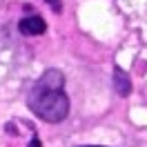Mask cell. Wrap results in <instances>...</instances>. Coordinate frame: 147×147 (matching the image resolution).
Returning a JSON list of instances; mask_svg holds the SVG:
<instances>
[{
  "label": "cell",
  "mask_w": 147,
  "mask_h": 147,
  "mask_svg": "<svg viewBox=\"0 0 147 147\" xmlns=\"http://www.w3.org/2000/svg\"><path fill=\"white\" fill-rule=\"evenodd\" d=\"M27 107L45 123H63L69 116V96L65 94V76L60 69H47L27 94Z\"/></svg>",
  "instance_id": "obj_1"
},
{
  "label": "cell",
  "mask_w": 147,
  "mask_h": 147,
  "mask_svg": "<svg viewBox=\"0 0 147 147\" xmlns=\"http://www.w3.org/2000/svg\"><path fill=\"white\" fill-rule=\"evenodd\" d=\"M18 29L20 34H25V36H40V34H45L47 31V22L42 20V16H27V18H22L18 22Z\"/></svg>",
  "instance_id": "obj_2"
},
{
  "label": "cell",
  "mask_w": 147,
  "mask_h": 147,
  "mask_svg": "<svg viewBox=\"0 0 147 147\" xmlns=\"http://www.w3.org/2000/svg\"><path fill=\"white\" fill-rule=\"evenodd\" d=\"M111 85H114V92L118 94V96H123V98L131 94V80H129L127 71H125V69H120V67H114Z\"/></svg>",
  "instance_id": "obj_3"
},
{
  "label": "cell",
  "mask_w": 147,
  "mask_h": 147,
  "mask_svg": "<svg viewBox=\"0 0 147 147\" xmlns=\"http://www.w3.org/2000/svg\"><path fill=\"white\" fill-rule=\"evenodd\" d=\"M45 2H47V5H49L54 11H60V9H63V7H60V0H45Z\"/></svg>",
  "instance_id": "obj_4"
},
{
  "label": "cell",
  "mask_w": 147,
  "mask_h": 147,
  "mask_svg": "<svg viewBox=\"0 0 147 147\" xmlns=\"http://www.w3.org/2000/svg\"><path fill=\"white\" fill-rule=\"evenodd\" d=\"M27 147H42V143H40V138H38V136H34L31 140H29V145H27Z\"/></svg>",
  "instance_id": "obj_5"
},
{
  "label": "cell",
  "mask_w": 147,
  "mask_h": 147,
  "mask_svg": "<svg viewBox=\"0 0 147 147\" xmlns=\"http://www.w3.org/2000/svg\"><path fill=\"white\" fill-rule=\"evenodd\" d=\"M80 147H98V145H80Z\"/></svg>",
  "instance_id": "obj_6"
}]
</instances>
